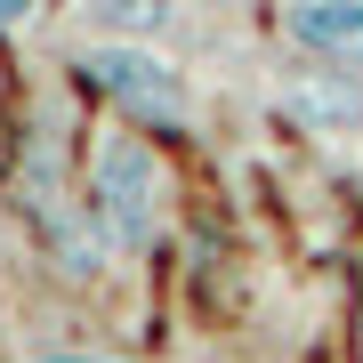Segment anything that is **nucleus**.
I'll list each match as a JSON object with an SVG mask.
<instances>
[{
    "label": "nucleus",
    "instance_id": "423d86ee",
    "mask_svg": "<svg viewBox=\"0 0 363 363\" xmlns=\"http://www.w3.org/2000/svg\"><path fill=\"white\" fill-rule=\"evenodd\" d=\"M49 363H73V355H49Z\"/></svg>",
    "mask_w": 363,
    "mask_h": 363
},
{
    "label": "nucleus",
    "instance_id": "39448f33",
    "mask_svg": "<svg viewBox=\"0 0 363 363\" xmlns=\"http://www.w3.org/2000/svg\"><path fill=\"white\" fill-rule=\"evenodd\" d=\"M33 9H40V0H0V25H25Z\"/></svg>",
    "mask_w": 363,
    "mask_h": 363
},
{
    "label": "nucleus",
    "instance_id": "20e7f679",
    "mask_svg": "<svg viewBox=\"0 0 363 363\" xmlns=\"http://www.w3.org/2000/svg\"><path fill=\"white\" fill-rule=\"evenodd\" d=\"M81 25L105 40H154L169 25V0H81Z\"/></svg>",
    "mask_w": 363,
    "mask_h": 363
},
{
    "label": "nucleus",
    "instance_id": "f257e3e1",
    "mask_svg": "<svg viewBox=\"0 0 363 363\" xmlns=\"http://www.w3.org/2000/svg\"><path fill=\"white\" fill-rule=\"evenodd\" d=\"M89 210L105 218V234H113L121 250L154 242V210H162V169L154 154H145L138 138H105L89 154Z\"/></svg>",
    "mask_w": 363,
    "mask_h": 363
},
{
    "label": "nucleus",
    "instance_id": "f03ea898",
    "mask_svg": "<svg viewBox=\"0 0 363 363\" xmlns=\"http://www.w3.org/2000/svg\"><path fill=\"white\" fill-rule=\"evenodd\" d=\"M81 73H89V89L121 97L130 113H154V121H186V81L169 57H154L145 40H97L89 57H81Z\"/></svg>",
    "mask_w": 363,
    "mask_h": 363
},
{
    "label": "nucleus",
    "instance_id": "7ed1b4c3",
    "mask_svg": "<svg viewBox=\"0 0 363 363\" xmlns=\"http://www.w3.org/2000/svg\"><path fill=\"white\" fill-rule=\"evenodd\" d=\"M291 40L355 73L363 65V0H298L291 9Z\"/></svg>",
    "mask_w": 363,
    "mask_h": 363
}]
</instances>
